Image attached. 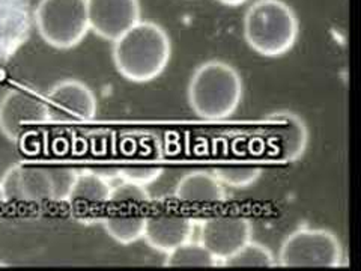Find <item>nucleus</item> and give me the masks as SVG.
<instances>
[{
    "label": "nucleus",
    "instance_id": "obj_10",
    "mask_svg": "<svg viewBox=\"0 0 361 271\" xmlns=\"http://www.w3.org/2000/svg\"><path fill=\"white\" fill-rule=\"evenodd\" d=\"M250 240L252 223L240 214H219L200 226V243L221 263Z\"/></svg>",
    "mask_w": 361,
    "mask_h": 271
},
{
    "label": "nucleus",
    "instance_id": "obj_11",
    "mask_svg": "<svg viewBox=\"0 0 361 271\" xmlns=\"http://www.w3.org/2000/svg\"><path fill=\"white\" fill-rule=\"evenodd\" d=\"M195 220L188 214L175 208H149L146 216L143 239L158 252L169 253L191 240Z\"/></svg>",
    "mask_w": 361,
    "mask_h": 271
},
{
    "label": "nucleus",
    "instance_id": "obj_22",
    "mask_svg": "<svg viewBox=\"0 0 361 271\" xmlns=\"http://www.w3.org/2000/svg\"><path fill=\"white\" fill-rule=\"evenodd\" d=\"M6 202V196H5V191H4V187H2V183H0V208H2Z\"/></svg>",
    "mask_w": 361,
    "mask_h": 271
},
{
    "label": "nucleus",
    "instance_id": "obj_5",
    "mask_svg": "<svg viewBox=\"0 0 361 271\" xmlns=\"http://www.w3.org/2000/svg\"><path fill=\"white\" fill-rule=\"evenodd\" d=\"M152 198L145 186L123 179L111 187L110 199L101 217L106 232L119 244L128 246L143 239L146 216Z\"/></svg>",
    "mask_w": 361,
    "mask_h": 271
},
{
    "label": "nucleus",
    "instance_id": "obj_21",
    "mask_svg": "<svg viewBox=\"0 0 361 271\" xmlns=\"http://www.w3.org/2000/svg\"><path fill=\"white\" fill-rule=\"evenodd\" d=\"M217 2H220L223 5H228V6H240V5L245 4L247 0H217Z\"/></svg>",
    "mask_w": 361,
    "mask_h": 271
},
{
    "label": "nucleus",
    "instance_id": "obj_2",
    "mask_svg": "<svg viewBox=\"0 0 361 271\" xmlns=\"http://www.w3.org/2000/svg\"><path fill=\"white\" fill-rule=\"evenodd\" d=\"M243 78L223 61L199 65L188 83V103L202 119L220 121L232 116L243 100Z\"/></svg>",
    "mask_w": 361,
    "mask_h": 271
},
{
    "label": "nucleus",
    "instance_id": "obj_6",
    "mask_svg": "<svg viewBox=\"0 0 361 271\" xmlns=\"http://www.w3.org/2000/svg\"><path fill=\"white\" fill-rule=\"evenodd\" d=\"M33 20L41 38L59 50L75 47L90 30L86 0H39Z\"/></svg>",
    "mask_w": 361,
    "mask_h": 271
},
{
    "label": "nucleus",
    "instance_id": "obj_20",
    "mask_svg": "<svg viewBox=\"0 0 361 271\" xmlns=\"http://www.w3.org/2000/svg\"><path fill=\"white\" fill-rule=\"evenodd\" d=\"M121 175L123 179L131 181V183L135 184H151L154 181L161 175V169L157 166H133V167H126L121 171Z\"/></svg>",
    "mask_w": 361,
    "mask_h": 271
},
{
    "label": "nucleus",
    "instance_id": "obj_18",
    "mask_svg": "<svg viewBox=\"0 0 361 271\" xmlns=\"http://www.w3.org/2000/svg\"><path fill=\"white\" fill-rule=\"evenodd\" d=\"M224 267H265L271 268L276 265L274 256L271 253L268 247L255 243L247 241L241 248H238L235 253H232L228 259L223 261Z\"/></svg>",
    "mask_w": 361,
    "mask_h": 271
},
{
    "label": "nucleus",
    "instance_id": "obj_15",
    "mask_svg": "<svg viewBox=\"0 0 361 271\" xmlns=\"http://www.w3.org/2000/svg\"><path fill=\"white\" fill-rule=\"evenodd\" d=\"M267 128L271 138L277 142L283 160H300L309 143L306 122L292 112H279L267 118Z\"/></svg>",
    "mask_w": 361,
    "mask_h": 271
},
{
    "label": "nucleus",
    "instance_id": "obj_17",
    "mask_svg": "<svg viewBox=\"0 0 361 271\" xmlns=\"http://www.w3.org/2000/svg\"><path fill=\"white\" fill-rule=\"evenodd\" d=\"M217 259L200 241H187L167 253L166 267H216Z\"/></svg>",
    "mask_w": 361,
    "mask_h": 271
},
{
    "label": "nucleus",
    "instance_id": "obj_14",
    "mask_svg": "<svg viewBox=\"0 0 361 271\" xmlns=\"http://www.w3.org/2000/svg\"><path fill=\"white\" fill-rule=\"evenodd\" d=\"M32 16L27 0H0V62L8 61L30 35Z\"/></svg>",
    "mask_w": 361,
    "mask_h": 271
},
{
    "label": "nucleus",
    "instance_id": "obj_19",
    "mask_svg": "<svg viewBox=\"0 0 361 271\" xmlns=\"http://www.w3.org/2000/svg\"><path fill=\"white\" fill-rule=\"evenodd\" d=\"M214 175L221 181V184L243 188L255 184L261 178L262 169L248 163H226L216 167Z\"/></svg>",
    "mask_w": 361,
    "mask_h": 271
},
{
    "label": "nucleus",
    "instance_id": "obj_12",
    "mask_svg": "<svg viewBox=\"0 0 361 271\" xmlns=\"http://www.w3.org/2000/svg\"><path fill=\"white\" fill-rule=\"evenodd\" d=\"M89 28L115 42L140 21L139 0H86Z\"/></svg>",
    "mask_w": 361,
    "mask_h": 271
},
{
    "label": "nucleus",
    "instance_id": "obj_9",
    "mask_svg": "<svg viewBox=\"0 0 361 271\" xmlns=\"http://www.w3.org/2000/svg\"><path fill=\"white\" fill-rule=\"evenodd\" d=\"M45 100L50 121L56 124H83L97 116V98L83 82L62 80L56 83Z\"/></svg>",
    "mask_w": 361,
    "mask_h": 271
},
{
    "label": "nucleus",
    "instance_id": "obj_13",
    "mask_svg": "<svg viewBox=\"0 0 361 271\" xmlns=\"http://www.w3.org/2000/svg\"><path fill=\"white\" fill-rule=\"evenodd\" d=\"M110 193L111 186L106 178L94 172H77L66 203H70L78 219H83L85 222L101 220Z\"/></svg>",
    "mask_w": 361,
    "mask_h": 271
},
{
    "label": "nucleus",
    "instance_id": "obj_16",
    "mask_svg": "<svg viewBox=\"0 0 361 271\" xmlns=\"http://www.w3.org/2000/svg\"><path fill=\"white\" fill-rule=\"evenodd\" d=\"M175 200L190 207H212L226 200L221 181L209 172H191L179 179L175 187Z\"/></svg>",
    "mask_w": 361,
    "mask_h": 271
},
{
    "label": "nucleus",
    "instance_id": "obj_7",
    "mask_svg": "<svg viewBox=\"0 0 361 271\" xmlns=\"http://www.w3.org/2000/svg\"><path fill=\"white\" fill-rule=\"evenodd\" d=\"M343 247L326 229L300 228L280 247L279 263L286 268H334L342 264Z\"/></svg>",
    "mask_w": 361,
    "mask_h": 271
},
{
    "label": "nucleus",
    "instance_id": "obj_3",
    "mask_svg": "<svg viewBox=\"0 0 361 271\" xmlns=\"http://www.w3.org/2000/svg\"><path fill=\"white\" fill-rule=\"evenodd\" d=\"M298 32V18L283 0H256L244 16V38L265 58L286 54L295 45Z\"/></svg>",
    "mask_w": 361,
    "mask_h": 271
},
{
    "label": "nucleus",
    "instance_id": "obj_1",
    "mask_svg": "<svg viewBox=\"0 0 361 271\" xmlns=\"http://www.w3.org/2000/svg\"><path fill=\"white\" fill-rule=\"evenodd\" d=\"M171 58V38L154 21H139L113 45V62L118 73L134 83L160 77Z\"/></svg>",
    "mask_w": 361,
    "mask_h": 271
},
{
    "label": "nucleus",
    "instance_id": "obj_4",
    "mask_svg": "<svg viewBox=\"0 0 361 271\" xmlns=\"http://www.w3.org/2000/svg\"><path fill=\"white\" fill-rule=\"evenodd\" d=\"M77 172L70 167L16 163L5 172L2 183L6 202L51 203L66 202Z\"/></svg>",
    "mask_w": 361,
    "mask_h": 271
},
{
    "label": "nucleus",
    "instance_id": "obj_8",
    "mask_svg": "<svg viewBox=\"0 0 361 271\" xmlns=\"http://www.w3.org/2000/svg\"><path fill=\"white\" fill-rule=\"evenodd\" d=\"M49 122L47 100L37 90L18 86L0 100V131L11 142H20L32 128Z\"/></svg>",
    "mask_w": 361,
    "mask_h": 271
}]
</instances>
